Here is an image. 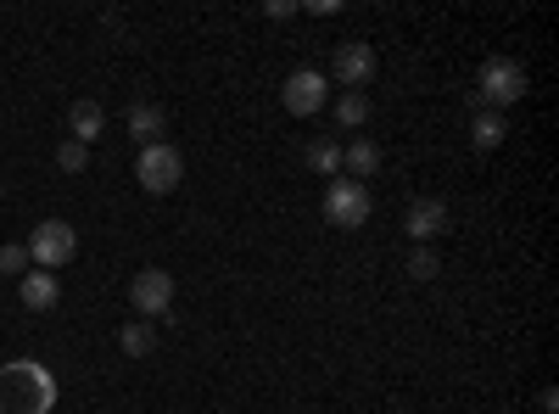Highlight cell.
<instances>
[{"label":"cell","mask_w":559,"mask_h":414,"mask_svg":"<svg viewBox=\"0 0 559 414\" xmlns=\"http://www.w3.org/2000/svg\"><path fill=\"white\" fill-rule=\"evenodd\" d=\"M118 347H123L129 358H146V353L157 347V331L146 326V319H134V326H123V331H118Z\"/></svg>","instance_id":"2e32d148"},{"label":"cell","mask_w":559,"mask_h":414,"mask_svg":"<svg viewBox=\"0 0 559 414\" xmlns=\"http://www.w3.org/2000/svg\"><path fill=\"white\" fill-rule=\"evenodd\" d=\"M324 218H331L336 229L369 224V191L358 186V179H331V191H324Z\"/></svg>","instance_id":"8992f818"},{"label":"cell","mask_w":559,"mask_h":414,"mask_svg":"<svg viewBox=\"0 0 559 414\" xmlns=\"http://www.w3.org/2000/svg\"><path fill=\"white\" fill-rule=\"evenodd\" d=\"M129 303H134L140 319H168V308H174V274L168 269H140L129 281Z\"/></svg>","instance_id":"277c9868"},{"label":"cell","mask_w":559,"mask_h":414,"mask_svg":"<svg viewBox=\"0 0 559 414\" xmlns=\"http://www.w3.org/2000/svg\"><path fill=\"white\" fill-rule=\"evenodd\" d=\"M331 73H336L347 90L369 84V79H376V45H364V39H342V45H336V57H331Z\"/></svg>","instance_id":"52a82bcc"},{"label":"cell","mask_w":559,"mask_h":414,"mask_svg":"<svg viewBox=\"0 0 559 414\" xmlns=\"http://www.w3.org/2000/svg\"><path fill=\"white\" fill-rule=\"evenodd\" d=\"M57 409V376L39 358L0 364V414H51Z\"/></svg>","instance_id":"6da1fadb"},{"label":"cell","mask_w":559,"mask_h":414,"mask_svg":"<svg viewBox=\"0 0 559 414\" xmlns=\"http://www.w3.org/2000/svg\"><path fill=\"white\" fill-rule=\"evenodd\" d=\"M403 229L426 247V241H437L442 229H448V208L437 202V197H419V202H408V213H403Z\"/></svg>","instance_id":"9c48e42d"},{"label":"cell","mask_w":559,"mask_h":414,"mask_svg":"<svg viewBox=\"0 0 559 414\" xmlns=\"http://www.w3.org/2000/svg\"><path fill=\"white\" fill-rule=\"evenodd\" d=\"M57 163H62L68 174H84V168H90V146H79V141H62V152H57Z\"/></svg>","instance_id":"d6986e66"},{"label":"cell","mask_w":559,"mask_h":414,"mask_svg":"<svg viewBox=\"0 0 559 414\" xmlns=\"http://www.w3.org/2000/svg\"><path fill=\"white\" fill-rule=\"evenodd\" d=\"M376 168H381V146H376V141L342 146V179H358V186H364V179L376 174Z\"/></svg>","instance_id":"7c38bea8"},{"label":"cell","mask_w":559,"mask_h":414,"mask_svg":"<svg viewBox=\"0 0 559 414\" xmlns=\"http://www.w3.org/2000/svg\"><path fill=\"white\" fill-rule=\"evenodd\" d=\"M503 134H509V123H503L498 113L476 107V123H471V141H476V152H498V146H503Z\"/></svg>","instance_id":"9a60e30c"},{"label":"cell","mask_w":559,"mask_h":414,"mask_svg":"<svg viewBox=\"0 0 559 414\" xmlns=\"http://www.w3.org/2000/svg\"><path fill=\"white\" fill-rule=\"evenodd\" d=\"M324 107V73H313V68H297L292 79H286V113H297V118H313Z\"/></svg>","instance_id":"ba28073f"},{"label":"cell","mask_w":559,"mask_h":414,"mask_svg":"<svg viewBox=\"0 0 559 414\" xmlns=\"http://www.w3.org/2000/svg\"><path fill=\"white\" fill-rule=\"evenodd\" d=\"M123 123H129V134H134V141H146V146H157V134L168 129V113H163V107H152V102H134Z\"/></svg>","instance_id":"4fadbf2b"},{"label":"cell","mask_w":559,"mask_h":414,"mask_svg":"<svg viewBox=\"0 0 559 414\" xmlns=\"http://www.w3.org/2000/svg\"><path fill=\"white\" fill-rule=\"evenodd\" d=\"M140 186H146L152 197H168L174 186H179V179H185V157L168 146V141H157V146H146V152H140Z\"/></svg>","instance_id":"5b68a950"},{"label":"cell","mask_w":559,"mask_h":414,"mask_svg":"<svg viewBox=\"0 0 559 414\" xmlns=\"http://www.w3.org/2000/svg\"><path fill=\"white\" fill-rule=\"evenodd\" d=\"M336 118H342V129H358V123L369 118L364 90H342V96H336Z\"/></svg>","instance_id":"e0dca14e"},{"label":"cell","mask_w":559,"mask_h":414,"mask_svg":"<svg viewBox=\"0 0 559 414\" xmlns=\"http://www.w3.org/2000/svg\"><path fill=\"white\" fill-rule=\"evenodd\" d=\"M17 292H23V303L34 308V314H45V308H57V297H62V281L51 269H28L23 281H17Z\"/></svg>","instance_id":"30bf717a"},{"label":"cell","mask_w":559,"mask_h":414,"mask_svg":"<svg viewBox=\"0 0 559 414\" xmlns=\"http://www.w3.org/2000/svg\"><path fill=\"white\" fill-rule=\"evenodd\" d=\"M526 90H532V79L515 57H487L476 73V107H487V113L515 107V102H526Z\"/></svg>","instance_id":"7a4b0ae2"},{"label":"cell","mask_w":559,"mask_h":414,"mask_svg":"<svg viewBox=\"0 0 559 414\" xmlns=\"http://www.w3.org/2000/svg\"><path fill=\"white\" fill-rule=\"evenodd\" d=\"M0 274H17V281H23V274H28V252L23 247H0Z\"/></svg>","instance_id":"ffe728a7"},{"label":"cell","mask_w":559,"mask_h":414,"mask_svg":"<svg viewBox=\"0 0 559 414\" xmlns=\"http://www.w3.org/2000/svg\"><path fill=\"white\" fill-rule=\"evenodd\" d=\"M23 252H28V263L34 269H68L73 263V252H79V236H73V224H62V218H45V224H34V236L23 241Z\"/></svg>","instance_id":"3957f363"},{"label":"cell","mask_w":559,"mask_h":414,"mask_svg":"<svg viewBox=\"0 0 559 414\" xmlns=\"http://www.w3.org/2000/svg\"><path fill=\"white\" fill-rule=\"evenodd\" d=\"M68 129H73L68 141L90 146V141H96V134L107 129V113H102V102H90V96H84V102H73V107H68Z\"/></svg>","instance_id":"8fae6325"},{"label":"cell","mask_w":559,"mask_h":414,"mask_svg":"<svg viewBox=\"0 0 559 414\" xmlns=\"http://www.w3.org/2000/svg\"><path fill=\"white\" fill-rule=\"evenodd\" d=\"M302 163H308L313 174H331V179H342V141H331V134H319V141L302 152Z\"/></svg>","instance_id":"5bb4252c"},{"label":"cell","mask_w":559,"mask_h":414,"mask_svg":"<svg viewBox=\"0 0 559 414\" xmlns=\"http://www.w3.org/2000/svg\"><path fill=\"white\" fill-rule=\"evenodd\" d=\"M437 269H442V263H437L431 247H414V252H408V274H414V281H437Z\"/></svg>","instance_id":"ac0fdd59"}]
</instances>
